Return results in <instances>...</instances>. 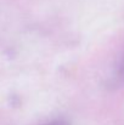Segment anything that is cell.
Returning <instances> with one entry per match:
<instances>
[{
    "instance_id": "cell-1",
    "label": "cell",
    "mask_w": 124,
    "mask_h": 125,
    "mask_svg": "<svg viewBox=\"0 0 124 125\" xmlns=\"http://www.w3.org/2000/svg\"><path fill=\"white\" fill-rule=\"evenodd\" d=\"M45 125H67V124L63 123V122H52V123H49V124H45Z\"/></svg>"
}]
</instances>
